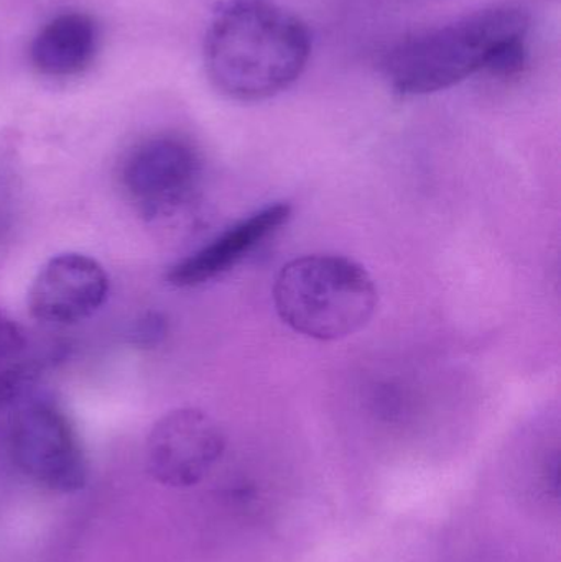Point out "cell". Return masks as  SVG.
Here are the masks:
<instances>
[{"label":"cell","instance_id":"obj_1","mask_svg":"<svg viewBox=\"0 0 561 562\" xmlns=\"http://www.w3.org/2000/svg\"><path fill=\"white\" fill-rule=\"evenodd\" d=\"M529 25L523 7H487L399 43L385 58V78L402 95L445 91L481 71L510 78L526 66Z\"/></svg>","mask_w":561,"mask_h":562},{"label":"cell","instance_id":"obj_6","mask_svg":"<svg viewBox=\"0 0 561 562\" xmlns=\"http://www.w3.org/2000/svg\"><path fill=\"white\" fill-rule=\"evenodd\" d=\"M226 436L206 412L178 408L158 419L147 439V465L168 487H193L216 465Z\"/></svg>","mask_w":561,"mask_h":562},{"label":"cell","instance_id":"obj_8","mask_svg":"<svg viewBox=\"0 0 561 562\" xmlns=\"http://www.w3.org/2000/svg\"><path fill=\"white\" fill-rule=\"evenodd\" d=\"M290 217L292 206L289 203L269 204L256 211L171 267L167 273L168 283L177 288H193L224 276L243 262L263 240L279 233Z\"/></svg>","mask_w":561,"mask_h":562},{"label":"cell","instance_id":"obj_5","mask_svg":"<svg viewBox=\"0 0 561 562\" xmlns=\"http://www.w3.org/2000/svg\"><path fill=\"white\" fill-rule=\"evenodd\" d=\"M201 160L183 138L155 137L135 147L122 168V184L147 220L170 216L191 200Z\"/></svg>","mask_w":561,"mask_h":562},{"label":"cell","instance_id":"obj_7","mask_svg":"<svg viewBox=\"0 0 561 562\" xmlns=\"http://www.w3.org/2000/svg\"><path fill=\"white\" fill-rule=\"evenodd\" d=\"M104 267L85 254L52 257L36 273L29 290V310L49 326H69L91 317L108 300Z\"/></svg>","mask_w":561,"mask_h":562},{"label":"cell","instance_id":"obj_9","mask_svg":"<svg viewBox=\"0 0 561 562\" xmlns=\"http://www.w3.org/2000/svg\"><path fill=\"white\" fill-rule=\"evenodd\" d=\"M98 48L96 20L85 12H65L53 16L36 33L30 45V61L46 78H75L92 65Z\"/></svg>","mask_w":561,"mask_h":562},{"label":"cell","instance_id":"obj_11","mask_svg":"<svg viewBox=\"0 0 561 562\" xmlns=\"http://www.w3.org/2000/svg\"><path fill=\"white\" fill-rule=\"evenodd\" d=\"M168 324L161 314L147 313L135 319L128 330V340L142 349H154L167 337Z\"/></svg>","mask_w":561,"mask_h":562},{"label":"cell","instance_id":"obj_10","mask_svg":"<svg viewBox=\"0 0 561 562\" xmlns=\"http://www.w3.org/2000/svg\"><path fill=\"white\" fill-rule=\"evenodd\" d=\"M48 360L52 359L30 360L3 369L0 372V408L22 395L26 386L38 379L40 373L48 366Z\"/></svg>","mask_w":561,"mask_h":562},{"label":"cell","instance_id":"obj_3","mask_svg":"<svg viewBox=\"0 0 561 562\" xmlns=\"http://www.w3.org/2000/svg\"><path fill=\"white\" fill-rule=\"evenodd\" d=\"M280 319L316 340H339L368 326L379 293L364 267L339 256H305L282 267L273 284Z\"/></svg>","mask_w":561,"mask_h":562},{"label":"cell","instance_id":"obj_13","mask_svg":"<svg viewBox=\"0 0 561 562\" xmlns=\"http://www.w3.org/2000/svg\"><path fill=\"white\" fill-rule=\"evenodd\" d=\"M214 9L220 10L223 7L233 5V3L247 2V0H207Z\"/></svg>","mask_w":561,"mask_h":562},{"label":"cell","instance_id":"obj_4","mask_svg":"<svg viewBox=\"0 0 561 562\" xmlns=\"http://www.w3.org/2000/svg\"><path fill=\"white\" fill-rule=\"evenodd\" d=\"M10 452L16 468L49 491L71 494L88 482V461L78 432L58 403L30 400L13 416Z\"/></svg>","mask_w":561,"mask_h":562},{"label":"cell","instance_id":"obj_2","mask_svg":"<svg viewBox=\"0 0 561 562\" xmlns=\"http://www.w3.org/2000/svg\"><path fill=\"white\" fill-rule=\"evenodd\" d=\"M312 36L305 23L266 0L216 10L204 38L211 85L237 102H259L287 91L305 71Z\"/></svg>","mask_w":561,"mask_h":562},{"label":"cell","instance_id":"obj_12","mask_svg":"<svg viewBox=\"0 0 561 562\" xmlns=\"http://www.w3.org/2000/svg\"><path fill=\"white\" fill-rule=\"evenodd\" d=\"M25 347L26 336L23 327L5 311H0V367L19 359Z\"/></svg>","mask_w":561,"mask_h":562}]
</instances>
